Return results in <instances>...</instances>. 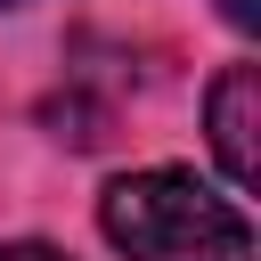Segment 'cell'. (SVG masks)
Listing matches in <instances>:
<instances>
[{"instance_id": "3957f363", "label": "cell", "mask_w": 261, "mask_h": 261, "mask_svg": "<svg viewBox=\"0 0 261 261\" xmlns=\"http://www.w3.org/2000/svg\"><path fill=\"white\" fill-rule=\"evenodd\" d=\"M220 16H228L237 33H253V24H261V8H253V0H220Z\"/></svg>"}, {"instance_id": "7a4b0ae2", "label": "cell", "mask_w": 261, "mask_h": 261, "mask_svg": "<svg viewBox=\"0 0 261 261\" xmlns=\"http://www.w3.org/2000/svg\"><path fill=\"white\" fill-rule=\"evenodd\" d=\"M253 106H261V73H253V65H228V73L212 82V98H204V114H212V155H220V171H228L237 196L261 179V155H253Z\"/></svg>"}, {"instance_id": "5b68a950", "label": "cell", "mask_w": 261, "mask_h": 261, "mask_svg": "<svg viewBox=\"0 0 261 261\" xmlns=\"http://www.w3.org/2000/svg\"><path fill=\"white\" fill-rule=\"evenodd\" d=\"M0 8H16V0H0Z\"/></svg>"}, {"instance_id": "277c9868", "label": "cell", "mask_w": 261, "mask_h": 261, "mask_svg": "<svg viewBox=\"0 0 261 261\" xmlns=\"http://www.w3.org/2000/svg\"><path fill=\"white\" fill-rule=\"evenodd\" d=\"M0 261H65L57 245H0Z\"/></svg>"}, {"instance_id": "6da1fadb", "label": "cell", "mask_w": 261, "mask_h": 261, "mask_svg": "<svg viewBox=\"0 0 261 261\" xmlns=\"http://www.w3.org/2000/svg\"><path fill=\"white\" fill-rule=\"evenodd\" d=\"M98 228L130 261H253V220L196 171H130L98 196Z\"/></svg>"}]
</instances>
